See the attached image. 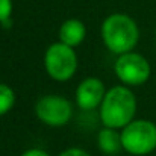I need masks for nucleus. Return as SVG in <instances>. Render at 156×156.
I'll return each instance as SVG.
<instances>
[{
    "label": "nucleus",
    "mask_w": 156,
    "mask_h": 156,
    "mask_svg": "<svg viewBox=\"0 0 156 156\" xmlns=\"http://www.w3.org/2000/svg\"><path fill=\"white\" fill-rule=\"evenodd\" d=\"M85 34H87L85 24L80 20L70 18V20L64 21V24L61 26L59 40H61V43H64V44H67L70 47H76V46H79L83 41Z\"/></svg>",
    "instance_id": "nucleus-8"
},
{
    "label": "nucleus",
    "mask_w": 156,
    "mask_h": 156,
    "mask_svg": "<svg viewBox=\"0 0 156 156\" xmlns=\"http://www.w3.org/2000/svg\"><path fill=\"white\" fill-rule=\"evenodd\" d=\"M103 83L96 77H88L77 87L76 91V102L82 109H94L102 105L105 99Z\"/></svg>",
    "instance_id": "nucleus-7"
},
{
    "label": "nucleus",
    "mask_w": 156,
    "mask_h": 156,
    "mask_svg": "<svg viewBox=\"0 0 156 156\" xmlns=\"http://www.w3.org/2000/svg\"><path fill=\"white\" fill-rule=\"evenodd\" d=\"M21 156H49L44 150L41 149H30V150H26Z\"/></svg>",
    "instance_id": "nucleus-13"
},
{
    "label": "nucleus",
    "mask_w": 156,
    "mask_h": 156,
    "mask_svg": "<svg viewBox=\"0 0 156 156\" xmlns=\"http://www.w3.org/2000/svg\"><path fill=\"white\" fill-rule=\"evenodd\" d=\"M118 79L127 85H143L150 77V64L140 53H123L115 62Z\"/></svg>",
    "instance_id": "nucleus-5"
},
{
    "label": "nucleus",
    "mask_w": 156,
    "mask_h": 156,
    "mask_svg": "<svg viewBox=\"0 0 156 156\" xmlns=\"http://www.w3.org/2000/svg\"><path fill=\"white\" fill-rule=\"evenodd\" d=\"M99 149L106 155H115L121 150V133H117L112 127H105L103 130L99 132L97 136Z\"/></svg>",
    "instance_id": "nucleus-9"
},
{
    "label": "nucleus",
    "mask_w": 156,
    "mask_h": 156,
    "mask_svg": "<svg viewBox=\"0 0 156 156\" xmlns=\"http://www.w3.org/2000/svg\"><path fill=\"white\" fill-rule=\"evenodd\" d=\"M102 37L106 47L114 53L130 52L140 38L136 23L124 14H112L102 24Z\"/></svg>",
    "instance_id": "nucleus-2"
},
{
    "label": "nucleus",
    "mask_w": 156,
    "mask_h": 156,
    "mask_svg": "<svg viewBox=\"0 0 156 156\" xmlns=\"http://www.w3.org/2000/svg\"><path fill=\"white\" fill-rule=\"evenodd\" d=\"M12 14V2L11 0H0V23L9 20Z\"/></svg>",
    "instance_id": "nucleus-11"
},
{
    "label": "nucleus",
    "mask_w": 156,
    "mask_h": 156,
    "mask_svg": "<svg viewBox=\"0 0 156 156\" xmlns=\"http://www.w3.org/2000/svg\"><path fill=\"white\" fill-rule=\"evenodd\" d=\"M59 156H90V155L85 150H82V149H68V150L62 152Z\"/></svg>",
    "instance_id": "nucleus-12"
},
{
    "label": "nucleus",
    "mask_w": 156,
    "mask_h": 156,
    "mask_svg": "<svg viewBox=\"0 0 156 156\" xmlns=\"http://www.w3.org/2000/svg\"><path fill=\"white\" fill-rule=\"evenodd\" d=\"M121 144L130 155L144 156L156 149V124L147 120H135L123 127Z\"/></svg>",
    "instance_id": "nucleus-3"
},
{
    "label": "nucleus",
    "mask_w": 156,
    "mask_h": 156,
    "mask_svg": "<svg viewBox=\"0 0 156 156\" xmlns=\"http://www.w3.org/2000/svg\"><path fill=\"white\" fill-rule=\"evenodd\" d=\"M100 106V117L105 126L120 129L133 121L136 112V99L126 87H114L105 94Z\"/></svg>",
    "instance_id": "nucleus-1"
},
{
    "label": "nucleus",
    "mask_w": 156,
    "mask_h": 156,
    "mask_svg": "<svg viewBox=\"0 0 156 156\" xmlns=\"http://www.w3.org/2000/svg\"><path fill=\"white\" fill-rule=\"evenodd\" d=\"M155 37H156V30H155Z\"/></svg>",
    "instance_id": "nucleus-14"
},
{
    "label": "nucleus",
    "mask_w": 156,
    "mask_h": 156,
    "mask_svg": "<svg viewBox=\"0 0 156 156\" xmlns=\"http://www.w3.org/2000/svg\"><path fill=\"white\" fill-rule=\"evenodd\" d=\"M37 117L49 126H64L73 114L71 103L61 96H44L35 106Z\"/></svg>",
    "instance_id": "nucleus-6"
},
{
    "label": "nucleus",
    "mask_w": 156,
    "mask_h": 156,
    "mask_svg": "<svg viewBox=\"0 0 156 156\" xmlns=\"http://www.w3.org/2000/svg\"><path fill=\"white\" fill-rule=\"evenodd\" d=\"M44 65L47 74L52 79L58 82H65L74 74L77 68V58L73 47L64 43H55L46 52Z\"/></svg>",
    "instance_id": "nucleus-4"
},
{
    "label": "nucleus",
    "mask_w": 156,
    "mask_h": 156,
    "mask_svg": "<svg viewBox=\"0 0 156 156\" xmlns=\"http://www.w3.org/2000/svg\"><path fill=\"white\" fill-rule=\"evenodd\" d=\"M15 103V94L14 91L8 87L0 83V115L6 114Z\"/></svg>",
    "instance_id": "nucleus-10"
}]
</instances>
